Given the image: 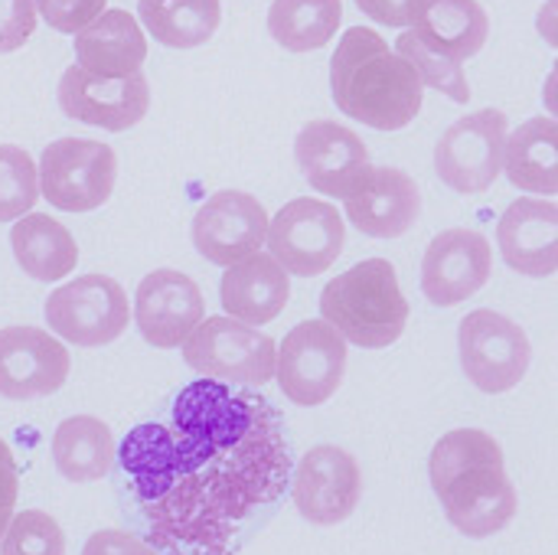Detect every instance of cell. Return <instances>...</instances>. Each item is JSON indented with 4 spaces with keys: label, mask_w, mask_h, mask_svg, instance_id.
Masks as SVG:
<instances>
[{
    "label": "cell",
    "mask_w": 558,
    "mask_h": 555,
    "mask_svg": "<svg viewBox=\"0 0 558 555\" xmlns=\"http://www.w3.org/2000/svg\"><path fill=\"white\" fill-rule=\"evenodd\" d=\"M118 458L157 540L216 555L281 497L291 468L271 406L216 379L186 386L170 425L131 429Z\"/></svg>",
    "instance_id": "cell-1"
},
{
    "label": "cell",
    "mask_w": 558,
    "mask_h": 555,
    "mask_svg": "<svg viewBox=\"0 0 558 555\" xmlns=\"http://www.w3.org/2000/svg\"><path fill=\"white\" fill-rule=\"evenodd\" d=\"M428 478L448 523L468 540H490L517 517V487L504 448L481 429L448 432L428 458Z\"/></svg>",
    "instance_id": "cell-2"
},
{
    "label": "cell",
    "mask_w": 558,
    "mask_h": 555,
    "mask_svg": "<svg viewBox=\"0 0 558 555\" xmlns=\"http://www.w3.org/2000/svg\"><path fill=\"white\" fill-rule=\"evenodd\" d=\"M333 105L373 128L402 131L409 128L425 98L418 72L369 26H350L330 59Z\"/></svg>",
    "instance_id": "cell-3"
},
{
    "label": "cell",
    "mask_w": 558,
    "mask_h": 555,
    "mask_svg": "<svg viewBox=\"0 0 558 555\" xmlns=\"http://www.w3.org/2000/svg\"><path fill=\"white\" fill-rule=\"evenodd\" d=\"M320 317L353 347H392L409 324V301L392 262L366 258L330 278L320 291Z\"/></svg>",
    "instance_id": "cell-4"
},
{
    "label": "cell",
    "mask_w": 558,
    "mask_h": 555,
    "mask_svg": "<svg viewBox=\"0 0 558 555\" xmlns=\"http://www.w3.org/2000/svg\"><path fill=\"white\" fill-rule=\"evenodd\" d=\"M183 363L203 379L229 386H265L275 379L278 347L275 340L235 317H206L180 347Z\"/></svg>",
    "instance_id": "cell-5"
},
{
    "label": "cell",
    "mask_w": 558,
    "mask_h": 555,
    "mask_svg": "<svg viewBox=\"0 0 558 555\" xmlns=\"http://www.w3.org/2000/svg\"><path fill=\"white\" fill-rule=\"evenodd\" d=\"M118 183L114 147L88 137H59L39 157V196L62 213L105 206Z\"/></svg>",
    "instance_id": "cell-6"
},
{
    "label": "cell",
    "mask_w": 558,
    "mask_h": 555,
    "mask_svg": "<svg viewBox=\"0 0 558 555\" xmlns=\"http://www.w3.org/2000/svg\"><path fill=\"white\" fill-rule=\"evenodd\" d=\"M268 255L294 278H317L327 272L343 245L347 226L337 206L314 196H298L284 203L268 222Z\"/></svg>",
    "instance_id": "cell-7"
},
{
    "label": "cell",
    "mask_w": 558,
    "mask_h": 555,
    "mask_svg": "<svg viewBox=\"0 0 558 555\" xmlns=\"http://www.w3.org/2000/svg\"><path fill=\"white\" fill-rule=\"evenodd\" d=\"M464 376L487 396H504L523 383L533 363L526 330L500 311H471L458 327Z\"/></svg>",
    "instance_id": "cell-8"
},
{
    "label": "cell",
    "mask_w": 558,
    "mask_h": 555,
    "mask_svg": "<svg viewBox=\"0 0 558 555\" xmlns=\"http://www.w3.org/2000/svg\"><path fill=\"white\" fill-rule=\"evenodd\" d=\"M49 330L72 347H108L131 324V301L108 275H82L46 298Z\"/></svg>",
    "instance_id": "cell-9"
},
{
    "label": "cell",
    "mask_w": 558,
    "mask_h": 555,
    "mask_svg": "<svg viewBox=\"0 0 558 555\" xmlns=\"http://www.w3.org/2000/svg\"><path fill=\"white\" fill-rule=\"evenodd\" d=\"M347 376V340L324 321H301L278 347L275 379L301 409L324 406Z\"/></svg>",
    "instance_id": "cell-10"
},
{
    "label": "cell",
    "mask_w": 558,
    "mask_h": 555,
    "mask_svg": "<svg viewBox=\"0 0 558 555\" xmlns=\"http://www.w3.org/2000/svg\"><path fill=\"white\" fill-rule=\"evenodd\" d=\"M510 121L497 108H481L458 118L435 147V173L454 193H484L504 173Z\"/></svg>",
    "instance_id": "cell-11"
},
{
    "label": "cell",
    "mask_w": 558,
    "mask_h": 555,
    "mask_svg": "<svg viewBox=\"0 0 558 555\" xmlns=\"http://www.w3.org/2000/svg\"><path fill=\"white\" fill-rule=\"evenodd\" d=\"M294 510L314 527H337L350 520L363 500V471L356 458L337 445L311 448L291 481Z\"/></svg>",
    "instance_id": "cell-12"
},
{
    "label": "cell",
    "mask_w": 558,
    "mask_h": 555,
    "mask_svg": "<svg viewBox=\"0 0 558 555\" xmlns=\"http://www.w3.org/2000/svg\"><path fill=\"white\" fill-rule=\"evenodd\" d=\"M59 108L82 124L121 134L144 121L150 108V85L147 75H128V79H101L85 72L78 62L69 65L59 79Z\"/></svg>",
    "instance_id": "cell-13"
},
{
    "label": "cell",
    "mask_w": 558,
    "mask_h": 555,
    "mask_svg": "<svg viewBox=\"0 0 558 555\" xmlns=\"http://www.w3.org/2000/svg\"><path fill=\"white\" fill-rule=\"evenodd\" d=\"M268 222L265 206L252 193L216 190L193 216V249L206 262L229 268L265 245Z\"/></svg>",
    "instance_id": "cell-14"
},
{
    "label": "cell",
    "mask_w": 558,
    "mask_h": 555,
    "mask_svg": "<svg viewBox=\"0 0 558 555\" xmlns=\"http://www.w3.org/2000/svg\"><path fill=\"white\" fill-rule=\"evenodd\" d=\"M494 272V249L477 229H445L422 258V294L435 307L471 301Z\"/></svg>",
    "instance_id": "cell-15"
},
{
    "label": "cell",
    "mask_w": 558,
    "mask_h": 555,
    "mask_svg": "<svg viewBox=\"0 0 558 555\" xmlns=\"http://www.w3.org/2000/svg\"><path fill=\"white\" fill-rule=\"evenodd\" d=\"M203 314L206 301L199 285L177 268H157L141 278L131 311L137 334L157 350L183 347L186 337L206 321Z\"/></svg>",
    "instance_id": "cell-16"
},
{
    "label": "cell",
    "mask_w": 558,
    "mask_h": 555,
    "mask_svg": "<svg viewBox=\"0 0 558 555\" xmlns=\"http://www.w3.org/2000/svg\"><path fill=\"white\" fill-rule=\"evenodd\" d=\"M72 357L59 337L39 327L0 330V396L29 402L52 396L65 386Z\"/></svg>",
    "instance_id": "cell-17"
},
{
    "label": "cell",
    "mask_w": 558,
    "mask_h": 555,
    "mask_svg": "<svg viewBox=\"0 0 558 555\" xmlns=\"http://www.w3.org/2000/svg\"><path fill=\"white\" fill-rule=\"evenodd\" d=\"M294 157L304 180L333 200H347L369 167V150L356 131L337 121H311L294 141Z\"/></svg>",
    "instance_id": "cell-18"
},
{
    "label": "cell",
    "mask_w": 558,
    "mask_h": 555,
    "mask_svg": "<svg viewBox=\"0 0 558 555\" xmlns=\"http://www.w3.org/2000/svg\"><path fill=\"white\" fill-rule=\"evenodd\" d=\"M347 219L363 236L373 239H399L405 236L422 216V193L418 183L396 167H366L363 180L343 200Z\"/></svg>",
    "instance_id": "cell-19"
},
{
    "label": "cell",
    "mask_w": 558,
    "mask_h": 555,
    "mask_svg": "<svg viewBox=\"0 0 558 555\" xmlns=\"http://www.w3.org/2000/svg\"><path fill=\"white\" fill-rule=\"evenodd\" d=\"M497 245L504 262L526 278H549L558 272V203L513 200L497 222Z\"/></svg>",
    "instance_id": "cell-20"
},
{
    "label": "cell",
    "mask_w": 558,
    "mask_h": 555,
    "mask_svg": "<svg viewBox=\"0 0 558 555\" xmlns=\"http://www.w3.org/2000/svg\"><path fill=\"white\" fill-rule=\"evenodd\" d=\"M75 62L101 79H128L144 69L147 36L134 13L111 7L75 33Z\"/></svg>",
    "instance_id": "cell-21"
},
{
    "label": "cell",
    "mask_w": 558,
    "mask_h": 555,
    "mask_svg": "<svg viewBox=\"0 0 558 555\" xmlns=\"http://www.w3.org/2000/svg\"><path fill=\"white\" fill-rule=\"evenodd\" d=\"M219 298L229 317L248 327H265L288 307L291 275L268 252H255L226 268Z\"/></svg>",
    "instance_id": "cell-22"
},
{
    "label": "cell",
    "mask_w": 558,
    "mask_h": 555,
    "mask_svg": "<svg viewBox=\"0 0 558 555\" xmlns=\"http://www.w3.org/2000/svg\"><path fill=\"white\" fill-rule=\"evenodd\" d=\"M412 33L435 52L464 65L484 49L490 36V16L477 0H418Z\"/></svg>",
    "instance_id": "cell-23"
},
{
    "label": "cell",
    "mask_w": 558,
    "mask_h": 555,
    "mask_svg": "<svg viewBox=\"0 0 558 555\" xmlns=\"http://www.w3.org/2000/svg\"><path fill=\"white\" fill-rule=\"evenodd\" d=\"M507 180L533 196H558V121L530 118L510 137L504 150Z\"/></svg>",
    "instance_id": "cell-24"
},
{
    "label": "cell",
    "mask_w": 558,
    "mask_h": 555,
    "mask_svg": "<svg viewBox=\"0 0 558 555\" xmlns=\"http://www.w3.org/2000/svg\"><path fill=\"white\" fill-rule=\"evenodd\" d=\"M10 249L16 265L36 281L69 278L78 265V245L72 232L46 213H26L16 219L10 226Z\"/></svg>",
    "instance_id": "cell-25"
},
{
    "label": "cell",
    "mask_w": 558,
    "mask_h": 555,
    "mask_svg": "<svg viewBox=\"0 0 558 555\" xmlns=\"http://www.w3.org/2000/svg\"><path fill=\"white\" fill-rule=\"evenodd\" d=\"M114 458H118L114 435L101 419L72 415L59 422L52 435V461L69 484H92L108 478Z\"/></svg>",
    "instance_id": "cell-26"
},
{
    "label": "cell",
    "mask_w": 558,
    "mask_h": 555,
    "mask_svg": "<svg viewBox=\"0 0 558 555\" xmlns=\"http://www.w3.org/2000/svg\"><path fill=\"white\" fill-rule=\"evenodd\" d=\"M144 29L170 49H196L222 23L219 0H137Z\"/></svg>",
    "instance_id": "cell-27"
},
{
    "label": "cell",
    "mask_w": 558,
    "mask_h": 555,
    "mask_svg": "<svg viewBox=\"0 0 558 555\" xmlns=\"http://www.w3.org/2000/svg\"><path fill=\"white\" fill-rule=\"evenodd\" d=\"M340 20V0H275L268 10V33L288 52H314L337 36Z\"/></svg>",
    "instance_id": "cell-28"
},
{
    "label": "cell",
    "mask_w": 558,
    "mask_h": 555,
    "mask_svg": "<svg viewBox=\"0 0 558 555\" xmlns=\"http://www.w3.org/2000/svg\"><path fill=\"white\" fill-rule=\"evenodd\" d=\"M39 200V167L23 147L0 144V222H16Z\"/></svg>",
    "instance_id": "cell-29"
},
{
    "label": "cell",
    "mask_w": 558,
    "mask_h": 555,
    "mask_svg": "<svg viewBox=\"0 0 558 555\" xmlns=\"http://www.w3.org/2000/svg\"><path fill=\"white\" fill-rule=\"evenodd\" d=\"M396 52L418 72L422 85H432L438 88L441 95L454 98V101H471V85L464 79V69L461 62H451L448 56L435 52L432 46H425L412 29H405L399 39H396Z\"/></svg>",
    "instance_id": "cell-30"
},
{
    "label": "cell",
    "mask_w": 558,
    "mask_h": 555,
    "mask_svg": "<svg viewBox=\"0 0 558 555\" xmlns=\"http://www.w3.org/2000/svg\"><path fill=\"white\" fill-rule=\"evenodd\" d=\"M0 555H65V533L49 514L23 510L13 514L0 540Z\"/></svg>",
    "instance_id": "cell-31"
},
{
    "label": "cell",
    "mask_w": 558,
    "mask_h": 555,
    "mask_svg": "<svg viewBox=\"0 0 558 555\" xmlns=\"http://www.w3.org/2000/svg\"><path fill=\"white\" fill-rule=\"evenodd\" d=\"M108 0H36V13L43 16L46 26L56 33H78L85 29L95 16H101Z\"/></svg>",
    "instance_id": "cell-32"
},
{
    "label": "cell",
    "mask_w": 558,
    "mask_h": 555,
    "mask_svg": "<svg viewBox=\"0 0 558 555\" xmlns=\"http://www.w3.org/2000/svg\"><path fill=\"white\" fill-rule=\"evenodd\" d=\"M36 0H0V52H16L36 33Z\"/></svg>",
    "instance_id": "cell-33"
},
{
    "label": "cell",
    "mask_w": 558,
    "mask_h": 555,
    "mask_svg": "<svg viewBox=\"0 0 558 555\" xmlns=\"http://www.w3.org/2000/svg\"><path fill=\"white\" fill-rule=\"evenodd\" d=\"M82 555H160L144 540L124 533V530H98L85 540Z\"/></svg>",
    "instance_id": "cell-34"
},
{
    "label": "cell",
    "mask_w": 558,
    "mask_h": 555,
    "mask_svg": "<svg viewBox=\"0 0 558 555\" xmlns=\"http://www.w3.org/2000/svg\"><path fill=\"white\" fill-rule=\"evenodd\" d=\"M16 497H20V471L10 445L0 438V540L16 514Z\"/></svg>",
    "instance_id": "cell-35"
},
{
    "label": "cell",
    "mask_w": 558,
    "mask_h": 555,
    "mask_svg": "<svg viewBox=\"0 0 558 555\" xmlns=\"http://www.w3.org/2000/svg\"><path fill=\"white\" fill-rule=\"evenodd\" d=\"M356 7L366 16H373L376 23L402 29V26H412V16H415L418 0H356Z\"/></svg>",
    "instance_id": "cell-36"
},
{
    "label": "cell",
    "mask_w": 558,
    "mask_h": 555,
    "mask_svg": "<svg viewBox=\"0 0 558 555\" xmlns=\"http://www.w3.org/2000/svg\"><path fill=\"white\" fill-rule=\"evenodd\" d=\"M536 29H539V36L558 49V0H546L543 7H539V13H536Z\"/></svg>",
    "instance_id": "cell-37"
},
{
    "label": "cell",
    "mask_w": 558,
    "mask_h": 555,
    "mask_svg": "<svg viewBox=\"0 0 558 555\" xmlns=\"http://www.w3.org/2000/svg\"><path fill=\"white\" fill-rule=\"evenodd\" d=\"M543 101H546V108H549V114L558 121V59L556 65H553V72L546 75V85H543Z\"/></svg>",
    "instance_id": "cell-38"
}]
</instances>
